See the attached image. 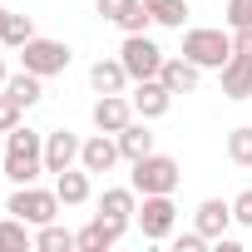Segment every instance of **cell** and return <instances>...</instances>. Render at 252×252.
<instances>
[{"mask_svg": "<svg viewBox=\"0 0 252 252\" xmlns=\"http://www.w3.org/2000/svg\"><path fill=\"white\" fill-rule=\"evenodd\" d=\"M60 193L55 188H40V183H20L15 193H10V203H5V213H15V218H25L30 227H45V222H55L60 218Z\"/></svg>", "mask_w": 252, "mask_h": 252, "instance_id": "7a4b0ae2", "label": "cell"}, {"mask_svg": "<svg viewBox=\"0 0 252 252\" xmlns=\"http://www.w3.org/2000/svg\"><path fill=\"white\" fill-rule=\"evenodd\" d=\"M129 104H134V114L139 119H163L168 109H173V89L163 84V79H139L134 89H129Z\"/></svg>", "mask_w": 252, "mask_h": 252, "instance_id": "30bf717a", "label": "cell"}, {"mask_svg": "<svg viewBox=\"0 0 252 252\" xmlns=\"http://www.w3.org/2000/svg\"><path fill=\"white\" fill-rule=\"evenodd\" d=\"M119 60H124V69H129V79L139 84V79H158V69H163V60H168V55H163L149 35H124Z\"/></svg>", "mask_w": 252, "mask_h": 252, "instance_id": "52a82bcc", "label": "cell"}, {"mask_svg": "<svg viewBox=\"0 0 252 252\" xmlns=\"http://www.w3.org/2000/svg\"><path fill=\"white\" fill-rule=\"evenodd\" d=\"M119 158H124V154H119V139H114V134H89V139L79 144V168H89V173H109Z\"/></svg>", "mask_w": 252, "mask_h": 252, "instance_id": "7c38bea8", "label": "cell"}, {"mask_svg": "<svg viewBox=\"0 0 252 252\" xmlns=\"http://www.w3.org/2000/svg\"><path fill=\"white\" fill-rule=\"evenodd\" d=\"M232 222H242V227H252V188H242V193L232 198Z\"/></svg>", "mask_w": 252, "mask_h": 252, "instance_id": "f546056e", "label": "cell"}, {"mask_svg": "<svg viewBox=\"0 0 252 252\" xmlns=\"http://www.w3.org/2000/svg\"><path fill=\"white\" fill-rule=\"evenodd\" d=\"M183 55H188L198 69H222V64L232 60V30H208V25H198V30L183 35Z\"/></svg>", "mask_w": 252, "mask_h": 252, "instance_id": "3957f363", "label": "cell"}, {"mask_svg": "<svg viewBox=\"0 0 252 252\" xmlns=\"http://www.w3.org/2000/svg\"><path fill=\"white\" fill-rule=\"evenodd\" d=\"M55 193H60V203H64V208H84V203H89V193H94V188H89V168H79V163H74V168L55 173Z\"/></svg>", "mask_w": 252, "mask_h": 252, "instance_id": "d6986e66", "label": "cell"}, {"mask_svg": "<svg viewBox=\"0 0 252 252\" xmlns=\"http://www.w3.org/2000/svg\"><path fill=\"white\" fill-rule=\"evenodd\" d=\"M114 139H119V154L129 158V163H139L144 154H154V134H149V119H134L129 129H119Z\"/></svg>", "mask_w": 252, "mask_h": 252, "instance_id": "ffe728a7", "label": "cell"}, {"mask_svg": "<svg viewBox=\"0 0 252 252\" xmlns=\"http://www.w3.org/2000/svg\"><path fill=\"white\" fill-rule=\"evenodd\" d=\"M20 119H25V109H20V104H15L10 94H0V134H10Z\"/></svg>", "mask_w": 252, "mask_h": 252, "instance_id": "83f0119b", "label": "cell"}, {"mask_svg": "<svg viewBox=\"0 0 252 252\" xmlns=\"http://www.w3.org/2000/svg\"><path fill=\"white\" fill-rule=\"evenodd\" d=\"M227 158L237 168H252V124H237V129L227 134Z\"/></svg>", "mask_w": 252, "mask_h": 252, "instance_id": "484cf974", "label": "cell"}, {"mask_svg": "<svg viewBox=\"0 0 252 252\" xmlns=\"http://www.w3.org/2000/svg\"><path fill=\"white\" fill-rule=\"evenodd\" d=\"M0 10H5V0H0Z\"/></svg>", "mask_w": 252, "mask_h": 252, "instance_id": "d6a6232c", "label": "cell"}, {"mask_svg": "<svg viewBox=\"0 0 252 252\" xmlns=\"http://www.w3.org/2000/svg\"><path fill=\"white\" fill-rule=\"evenodd\" d=\"M79 134H69V129H50L45 134V173H64V168H74L79 163Z\"/></svg>", "mask_w": 252, "mask_h": 252, "instance_id": "8fae6325", "label": "cell"}, {"mask_svg": "<svg viewBox=\"0 0 252 252\" xmlns=\"http://www.w3.org/2000/svg\"><path fill=\"white\" fill-rule=\"evenodd\" d=\"M129 232V227H119V222H109V218H89L74 237H79V252H109V247H119V237Z\"/></svg>", "mask_w": 252, "mask_h": 252, "instance_id": "4fadbf2b", "label": "cell"}, {"mask_svg": "<svg viewBox=\"0 0 252 252\" xmlns=\"http://www.w3.org/2000/svg\"><path fill=\"white\" fill-rule=\"evenodd\" d=\"M134 213H139V188H134V183H129V188H104V198H99V218H109V222H119V227H129Z\"/></svg>", "mask_w": 252, "mask_h": 252, "instance_id": "5bb4252c", "label": "cell"}, {"mask_svg": "<svg viewBox=\"0 0 252 252\" xmlns=\"http://www.w3.org/2000/svg\"><path fill=\"white\" fill-rule=\"evenodd\" d=\"M35 40V20L20 15V10H0V45L5 50H25Z\"/></svg>", "mask_w": 252, "mask_h": 252, "instance_id": "44dd1931", "label": "cell"}, {"mask_svg": "<svg viewBox=\"0 0 252 252\" xmlns=\"http://www.w3.org/2000/svg\"><path fill=\"white\" fill-rule=\"evenodd\" d=\"M178 158H168V154H144L139 163H134V173H129V183L139 188V198H149V193H173L178 188Z\"/></svg>", "mask_w": 252, "mask_h": 252, "instance_id": "5b68a950", "label": "cell"}, {"mask_svg": "<svg viewBox=\"0 0 252 252\" xmlns=\"http://www.w3.org/2000/svg\"><path fill=\"white\" fill-rule=\"evenodd\" d=\"M89 119H94V129H99V134H119V129H129L139 114H134L129 94H99L94 109H89Z\"/></svg>", "mask_w": 252, "mask_h": 252, "instance_id": "9c48e42d", "label": "cell"}, {"mask_svg": "<svg viewBox=\"0 0 252 252\" xmlns=\"http://www.w3.org/2000/svg\"><path fill=\"white\" fill-rule=\"evenodd\" d=\"M5 79H10V74H5V45H0V89H5Z\"/></svg>", "mask_w": 252, "mask_h": 252, "instance_id": "1f68e13d", "label": "cell"}, {"mask_svg": "<svg viewBox=\"0 0 252 252\" xmlns=\"http://www.w3.org/2000/svg\"><path fill=\"white\" fill-rule=\"evenodd\" d=\"M218 79H222V94H227L232 104L252 99V60H247V55H232V60L218 69Z\"/></svg>", "mask_w": 252, "mask_h": 252, "instance_id": "e0dca14e", "label": "cell"}, {"mask_svg": "<svg viewBox=\"0 0 252 252\" xmlns=\"http://www.w3.org/2000/svg\"><path fill=\"white\" fill-rule=\"evenodd\" d=\"M232 55H247L252 60V25L247 30H232Z\"/></svg>", "mask_w": 252, "mask_h": 252, "instance_id": "4dcf8cb0", "label": "cell"}, {"mask_svg": "<svg viewBox=\"0 0 252 252\" xmlns=\"http://www.w3.org/2000/svg\"><path fill=\"white\" fill-rule=\"evenodd\" d=\"M134 79H129V69H124V60H94L89 64V89L94 94H124Z\"/></svg>", "mask_w": 252, "mask_h": 252, "instance_id": "ac0fdd59", "label": "cell"}, {"mask_svg": "<svg viewBox=\"0 0 252 252\" xmlns=\"http://www.w3.org/2000/svg\"><path fill=\"white\" fill-rule=\"evenodd\" d=\"M94 10H99L109 25H119L124 35H149V25H154V15H149L144 0H99Z\"/></svg>", "mask_w": 252, "mask_h": 252, "instance_id": "ba28073f", "label": "cell"}, {"mask_svg": "<svg viewBox=\"0 0 252 252\" xmlns=\"http://www.w3.org/2000/svg\"><path fill=\"white\" fill-rule=\"evenodd\" d=\"M40 173H45V134L15 124L5 134V178L20 188V183H40Z\"/></svg>", "mask_w": 252, "mask_h": 252, "instance_id": "6da1fadb", "label": "cell"}, {"mask_svg": "<svg viewBox=\"0 0 252 252\" xmlns=\"http://www.w3.org/2000/svg\"><path fill=\"white\" fill-rule=\"evenodd\" d=\"M5 94H10L20 109H35V104L45 99V79H40V74H30V69H20V74H10V79H5Z\"/></svg>", "mask_w": 252, "mask_h": 252, "instance_id": "603a6c76", "label": "cell"}, {"mask_svg": "<svg viewBox=\"0 0 252 252\" xmlns=\"http://www.w3.org/2000/svg\"><path fill=\"white\" fill-rule=\"evenodd\" d=\"M158 79H163L173 94H193V89L203 84V69H198L188 55H168V60H163V69H158Z\"/></svg>", "mask_w": 252, "mask_h": 252, "instance_id": "9a60e30c", "label": "cell"}, {"mask_svg": "<svg viewBox=\"0 0 252 252\" xmlns=\"http://www.w3.org/2000/svg\"><path fill=\"white\" fill-rule=\"evenodd\" d=\"M0 252H35V232L25 218H15V213L0 218Z\"/></svg>", "mask_w": 252, "mask_h": 252, "instance_id": "7402d4cb", "label": "cell"}, {"mask_svg": "<svg viewBox=\"0 0 252 252\" xmlns=\"http://www.w3.org/2000/svg\"><path fill=\"white\" fill-rule=\"evenodd\" d=\"M252 25V0H227V30H247Z\"/></svg>", "mask_w": 252, "mask_h": 252, "instance_id": "4316f807", "label": "cell"}, {"mask_svg": "<svg viewBox=\"0 0 252 252\" xmlns=\"http://www.w3.org/2000/svg\"><path fill=\"white\" fill-rule=\"evenodd\" d=\"M144 5H149L154 25H168V30H183V20H188V0H144Z\"/></svg>", "mask_w": 252, "mask_h": 252, "instance_id": "d4e9b609", "label": "cell"}, {"mask_svg": "<svg viewBox=\"0 0 252 252\" xmlns=\"http://www.w3.org/2000/svg\"><path fill=\"white\" fill-rule=\"evenodd\" d=\"M74 247H79V237L69 227H60V218L45 222V227H35V252H74Z\"/></svg>", "mask_w": 252, "mask_h": 252, "instance_id": "cb8c5ba5", "label": "cell"}, {"mask_svg": "<svg viewBox=\"0 0 252 252\" xmlns=\"http://www.w3.org/2000/svg\"><path fill=\"white\" fill-rule=\"evenodd\" d=\"M227 222H232V203H222V198H203L198 213H193V227H198L208 242H218V237L227 232Z\"/></svg>", "mask_w": 252, "mask_h": 252, "instance_id": "2e32d148", "label": "cell"}, {"mask_svg": "<svg viewBox=\"0 0 252 252\" xmlns=\"http://www.w3.org/2000/svg\"><path fill=\"white\" fill-rule=\"evenodd\" d=\"M203 247H208V237H203L198 227H188V232L173 237V252H203Z\"/></svg>", "mask_w": 252, "mask_h": 252, "instance_id": "f1b7e54d", "label": "cell"}, {"mask_svg": "<svg viewBox=\"0 0 252 252\" xmlns=\"http://www.w3.org/2000/svg\"><path fill=\"white\" fill-rule=\"evenodd\" d=\"M134 222H139V232H144L149 242H168V237H173V222H178V208H173V193H149V198L139 203Z\"/></svg>", "mask_w": 252, "mask_h": 252, "instance_id": "8992f818", "label": "cell"}, {"mask_svg": "<svg viewBox=\"0 0 252 252\" xmlns=\"http://www.w3.org/2000/svg\"><path fill=\"white\" fill-rule=\"evenodd\" d=\"M69 60H74V50H69L64 40H45V35H35V40L20 50V69H30V74H40V79L64 74Z\"/></svg>", "mask_w": 252, "mask_h": 252, "instance_id": "277c9868", "label": "cell"}]
</instances>
